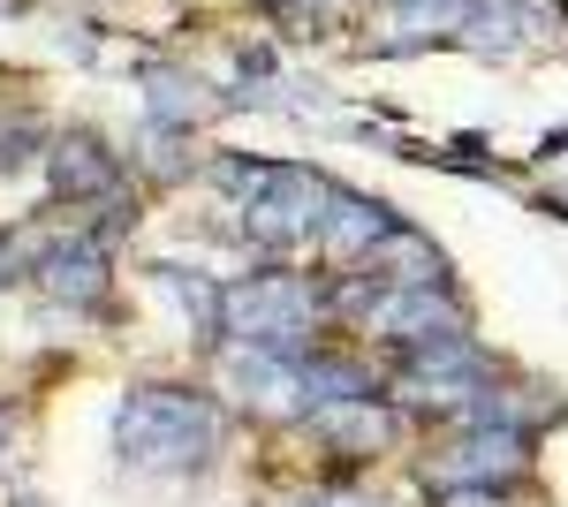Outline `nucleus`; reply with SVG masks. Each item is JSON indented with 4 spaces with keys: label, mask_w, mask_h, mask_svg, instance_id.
I'll list each match as a JSON object with an SVG mask.
<instances>
[{
    "label": "nucleus",
    "mask_w": 568,
    "mask_h": 507,
    "mask_svg": "<svg viewBox=\"0 0 568 507\" xmlns=\"http://www.w3.org/2000/svg\"><path fill=\"white\" fill-rule=\"evenodd\" d=\"M39 144H45V129L31 114H0V168H23Z\"/></svg>",
    "instance_id": "2eb2a0df"
},
{
    "label": "nucleus",
    "mask_w": 568,
    "mask_h": 507,
    "mask_svg": "<svg viewBox=\"0 0 568 507\" xmlns=\"http://www.w3.org/2000/svg\"><path fill=\"white\" fill-rule=\"evenodd\" d=\"M45 174H53V197H61V205H114V197H122V160H114V144L91 136V129L53 136Z\"/></svg>",
    "instance_id": "6e6552de"
},
{
    "label": "nucleus",
    "mask_w": 568,
    "mask_h": 507,
    "mask_svg": "<svg viewBox=\"0 0 568 507\" xmlns=\"http://www.w3.org/2000/svg\"><path fill=\"white\" fill-rule=\"evenodd\" d=\"M304 507H379L372 493H356V485H326L318 500H304Z\"/></svg>",
    "instance_id": "f3484780"
},
{
    "label": "nucleus",
    "mask_w": 568,
    "mask_h": 507,
    "mask_svg": "<svg viewBox=\"0 0 568 507\" xmlns=\"http://www.w3.org/2000/svg\"><path fill=\"white\" fill-rule=\"evenodd\" d=\"M227 447V409L197 386H130L114 409V455L136 477H197Z\"/></svg>",
    "instance_id": "f257e3e1"
},
{
    "label": "nucleus",
    "mask_w": 568,
    "mask_h": 507,
    "mask_svg": "<svg viewBox=\"0 0 568 507\" xmlns=\"http://www.w3.org/2000/svg\"><path fill=\"white\" fill-rule=\"evenodd\" d=\"M152 281L175 296V311L197 326V334H220V303H227V288H220V281H205V273H182V265H152Z\"/></svg>",
    "instance_id": "ddd939ff"
},
{
    "label": "nucleus",
    "mask_w": 568,
    "mask_h": 507,
    "mask_svg": "<svg viewBox=\"0 0 568 507\" xmlns=\"http://www.w3.org/2000/svg\"><path fill=\"white\" fill-rule=\"evenodd\" d=\"M265 8H273L281 23H296V31H318V23L334 16V0H265Z\"/></svg>",
    "instance_id": "dca6fc26"
},
{
    "label": "nucleus",
    "mask_w": 568,
    "mask_h": 507,
    "mask_svg": "<svg viewBox=\"0 0 568 507\" xmlns=\"http://www.w3.org/2000/svg\"><path fill=\"white\" fill-rule=\"evenodd\" d=\"M334 288H318L304 273H288V265H265L251 281H235L227 303H220V334L227 341H273V348H304L318 334V318L334 311Z\"/></svg>",
    "instance_id": "f03ea898"
},
{
    "label": "nucleus",
    "mask_w": 568,
    "mask_h": 507,
    "mask_svg": "<svg viewBox=\"0 0 568 507\" xmlns=\"http://www.w3.org/2000/svg\"><path fill=\"white\" fill-rule=\"evenodd\" d=\"M296 379H304V402H349V394H372V372L356 356H334V348H304L296 356Z\"/></svg>",
    "instance_id": "f8f14e48"
},
{
    "label": "nucleus",
    "mask_w": 568,
    "mask_h": 507,
    "mask_svg": "<svg viewBox=\"0 0 568 507\" xmlns=\"http://www.w3.org/2000/svg\"><path fill=\"white\" fill-rule=\"evenodd\" d=\"M205 107H213V91L197 84L190 69H175V61H144V122H152V129L190 136Z\"/></svg>",
    "instance_id": "9d476101"
},
{
    "label": "nucleus",
    "mask_w": 568,
    "mask_h": 507,
    "mask_svg": "<svg viewBox=\"0 0 568 507\" xmlns=\"http://www.w3.org/2000/svg\"><path fill=\"white\" fill-rule=\"evenodd\" d=\"M402 227L379 197H364V190H326V212H318V243H326V257L334 265H349V273H364L372 257L387 251V235Z\"/></svg>",
    "instance_id": "0eeeda50"
},
{
    "label": "nucleus",
    "mask_w": 568,
    "mask_h": 507,
    "mask_svg": "<svg viewBox=\"0 0 568 507\" xmlns=\"http://www.w3.org/2000/svg\"><path fill=\"white\" fill-rule=\"evenodd\" d=\"M538 463V439L524 424H463L439 455H425V485H516Z\"/></svg>",
    "instance_id": "7ed1b4c3"
},
{
    "label": "nucleus",
    "mask_w": 568,
    "mask_h": 507,
    "mask_svg": "<svg viewBox=\"0 0 568 507\" xmlns=\"http://www.w3.org/2000/svg\"><path fill=\"white\" fill-rule=\"evenodd\" d=\"M326 190H334L326 174L281 168V182L243 205V235H251L258 251H296V243H311V235H318V212H326Z\"/></svg>",
    "instance_id": "423d86ee"
},
{
    "label": "nucleus",
    "mask_w": 568,
    "mask_h": 507,
    "mask_svg": "<svg viewBox=\"0 0 568 507\" xmlns=\"http://www.w3.org/2000/svg\"><path fill=\"white\" fill-rule=\"evenodd\" d=\"M31 281H39L45 303H61V311H106L114 303V265H106V243L99 235H53L39 243L31 257Z\"/></svg>",
    "instance_id": "39448f33"
},
{
    "label": "nucleus",
    "mask_w": 568,
    "mask_h": 507,
    "mask_svg": "<svg viewBox=\"0 0 568 507\" xmlns=\"http://www.w3.org/2000/svg\"><path fill=\"white\" fill-rule=\"evenodd\" d=\"M213 182L235 197V205H251V197H265V190L281 182V160H243V152H220V160H213Z\"/></svg>",
    "instance_id": "4468645a"
},
{
    "label": "nucleus",
    "mask_w": 568,
    "mask_h": 507,
    "mask_svg": "<svg viewBox=\"0 0 568 507\" xmlns=\"http://www.w3.org/2000/svg\"><path fill=\"white\" fill-rule=\"evenodd\" d=\"M311 439L326 447V455H342V463H372L379 447H394V402H372V394H349V402H318L311 409Z\"/></svg>",
    "instance_id": "1a4fd4ad"
},
{
    "label": "nucleus",
    "mask_w": 568,
    "mask_h": 507,
    "mask_svg": "<svg viewBox=\"0 0 568 507\" xmlns=\"http://www.w3.org/2000/svg\"><path fill=\"white\" fill-rule=\"evenodd\" d=\"M8 507H53V500H45V493H16Z\"/></svg>",
    "instance_id": "6ab92c4d"
},
{
    "label": "nucleus",
    "mask_w": 568,
    "mask_h": 507,
    "mask_svg": "<svg viewBox=\"0 0 568 507\" xmlns=\"http://www.w3.org/2000/svg\"><path fill=\"white\" fill-rule=\"evenodd\" d=\"M296 356L304 348H273V341H227L220 348V379L235 386V402L265 424H296L311 417L304 379H296Z\"/></svg>",
    "instance_id": "20e7f679"
},
{
    "label": "nucleus",
    "mask_w": 568,
    "mask_h": 507,
    "mask_svg": "<svg viewBox=\"0 0 568 507\" xmlns=\"http://www.w3.org/2000/svg\"><path fill=\"white\" fill-rule=\"evenodd\" d=\"M23 273H31V257L8 251V235H0V288H8V281H23Z\"/></svg>",
    "instance_id": "a211bd4d"
},
{
    "label": "nucleus",
    "mask_w": 568,
    "mask_h": 507,
    "mask_svg": "<svg viewBox=\"0 0 568 507\" xmlns=\"http://www.w3.org/2000/svg\"><path fill=\"white\" fill-rule=\"evenodd\" d=\"M372 273L379 281H394V288H439L447 281V257L425 243V235H409V227H394L387 235V251L372 257Z\"/></svg>",
    "instance_id": "9b49d317"
}]
</instances>
